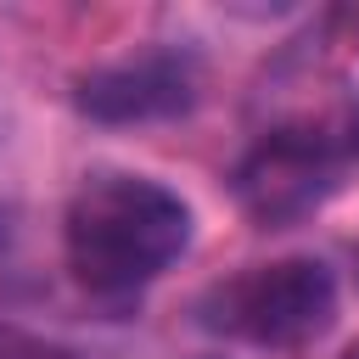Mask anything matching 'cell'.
Segmentation results:
<instances>
[{"label": "cell", "instance_id": "cell-3", "mask_svg": "<svg viewBox=\"0 0 359 359\" xmlns=\"http://www.w3.org/2000/svg\"><path fill=\"white\" fill-rule=\"evenodd\" d=\"M342 180V157L320 129H269L236 163V202L252 224L286 230L309 219Z\"/></svg>", "mask_w": 359, "mask_h": 359}, {"label": "cell", "instance_id": "cell-2", "mask_svg": "<svg viewBox=\"0 0 359 359\" xmlns=\"http://www.w3.org/2000/svg\"><path fill=\"white\" fill-rule=\"evenodd\" d=\"M337 314V280L320 258H275L219 280L202 297V320L258 348H303Z\"/></svg>", "mask_w": 359, "mask_h": 359}, {"label": "cell", "instance_id": "cell-6", "mask_svg": "<svg viewBox=\"0 0 359 359\" xmlns=\"http://www.w3.org/2000/svg\"><path fill=\"white\" fill-rule=\"evenodd\" d=\"M348 146H353V157H359V123H353V135H348Z\"/></svg>", "mask_w": 359, "mask_h": 359}, {"label": "cell", "instance_id": "cell-1", "mask_svg": "<svg viewBox=\"0 0 359 359\" xmlns=\"http://www.w3.org/2000/svg\"><path fill=\"white\" fill-rule=\"evenodd\" d=\"M67 269L95 297H123L157 280L191 241V208L180 191L146 174H90L62 219Z\"/></svg>", "mask_w": 359, "mask_h": 359}, {"label": "cell", "instance_id": "cell-5", "mask_svg": "<svg viewBox=\"0 0 359 359\" xmlns=\"http://www.w3.org/2000/svg\"><path fill=\"white\" fill-rule=\"evenodd\" d=\"M0 359H73L67 348L34 337V331H17V325H0Z\"/></svg>", "mask_w": 359, "mask_h": 359}, {"label": "cell", "instance_id": "cell-4", "mask_svg": "<svg viewBox=\"0 0 359 359\" xmlns=\"http://www.w3.org/2000/svg\"><path fill=\"white\" fill-rule=\"evenodd\" d=\"M73 101H79V112H90L101 123L174 118V112H191V101H196V62L180 50H140V56L84 73Z\"/></svg>", "mask_w": 359, "mask_h": 359}, {"label": "cell", "instance_id": "cell-7", "mask_svg": "<svg viewBox=\"0 0 359 359\" xmlns=\"http://www.w3.org/2000/svg\"><path fill=\"white\" fill-rule=\"evenodd\" d=\"M342 359H359V342H353V348H348V353H342Z\"/></svg>", "mask_w": 359, "mask_h": 359}]
</instances>
